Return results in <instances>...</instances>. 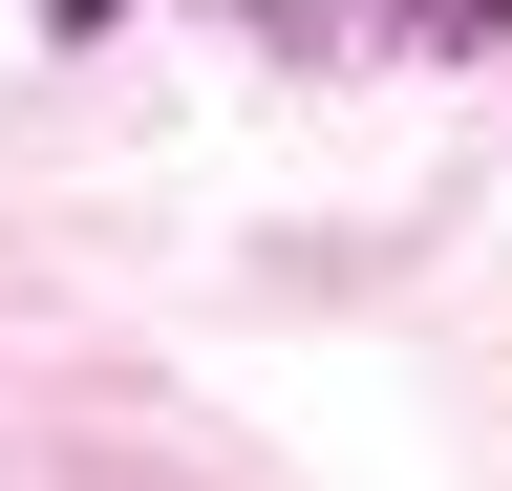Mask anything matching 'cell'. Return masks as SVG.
<instances>
[{
	"instance_id": "6da1fadb",
	"label": "cell",
	"mask_w": 512,
	"mask_h": 491,
	"mask_svg": "<svg viewBox=\"0 0 512 491\" xmlns=\"http://www.w3.org/2000/svg\"><path fill=\"white\" fill-rule=\"evenodd\" d=\"M278 65H512V0H235Z\"/></svg>"
}]
</instances>
